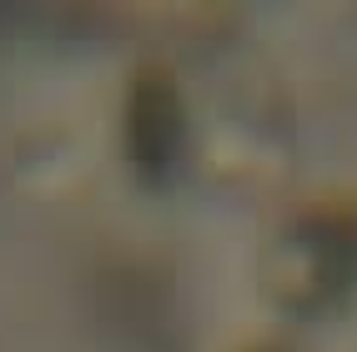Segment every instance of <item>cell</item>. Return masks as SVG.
<instances>
[{
	"mask_svg": "<svg viewBox=\"0 0 357 352\" xmlns=\"http://www.w3.org/2000/svg\"><path fill=\"white\" fill-rule=\"evenodd\" d=\"M126 156L146 186H166L186 161V111L172 70L146 66L126 101Z\"/></svg>",
	"mask_w": 357,
	"mask_h": 352,
	"instance_id": "1",
	"label": "cell"
}]
</instances>
